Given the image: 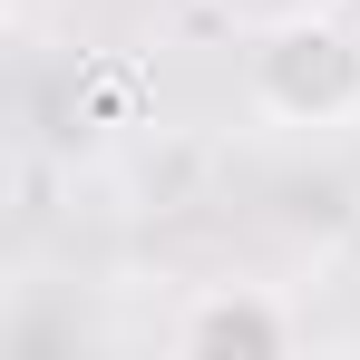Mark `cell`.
Returning a JSON list of instances; mask_svg holds the SVG:
<instances>
[{
	"instance_id": "6da1fadb",
	"label": "cell",
	"mask_w": 360,
	"mask_h": 360,
	"mask_svg": "<svg viewBox=\"0 0 360 360\" xmlns=\"http://www.w3.org/2000/svg\"><path fill=\"white\" fill-rule=\"evenodd\" d=\"M243 88L283 127H360V30L331 10H292L253 39Z\"/></svg>"
},
{
	"instance_id": "3957f363",
	"label": "cell",
	"mask_w": 360,
	"mask_h": 360,
	"mask_svg": "<svg viewBox=\"0 0 360 360\" xmlns=\"http://www.w3.org/2000/svg\"><path fill=\"white\" fill-rule=\"evenodd\" d=\"M117 108H127V78L98 68V78H88V117H117Z\"/></svg>"
},
{
	"instance_id": "7a4b0ae2",
	"label": "cell",
	"mask_w": 360,
	"mask_h": 360,
	"mask_svg": "<svg viewBox=\"0 0 360 360\" xmlns=\"http://www.w3.org/2000/svg\"><path fill=\"white\" fill-rule=\"evenodd\" d=\"M176 351H195V360H283L292 351V311L263 283H214V292L185 302Z\"/></svg>"
}]
</instances>
